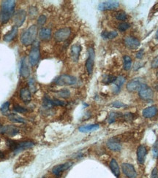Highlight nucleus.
<instances>
[{
  "mask_svg": "<svg viewBox=\"0 0 158 178\" xmlns=\"http://www.w3.org/2000/svg\"><path fill=\"white\" fill-rule=\"evenodd\" d=\"M15 2L13 0H5L2 2L1 18L2 23H6L9 21L14 13Z\"/></svg>",
  "mask_w": 158,
  "mask_h": 178,
  "instance_id": "f257e3e1",
  "label": "nucleus"
},
{
  "mask_svg": "<svg viewBox=\"0 0 158 178\" xmlns=\"http://www.w3.org/2000/svg\"><path fill=\"white\" fill-rule=\"evenodd\" d=\"M37 34V27L36 25H32L28 29H26L21 34V41L24 45L28 46L32 45L35 40Z\"/></svg>",
  "mask_w": 158,
  "mask_h": 178,
  "instance_id": "f03ea898",
  "label": "nucleus"
},
{
  "mask_svg": "<svg viewBox=\"0 0 158 178\" xmlns=\"http://www.w3.org/2000/svg\"><path fill=\"white\" fill-rule=\"evenodd\" d=\"M76 77L69 75H62L56 77L54 80V83L57 86H72L76 83Z\"/></svg>",
  "mask_w": 158,
  "mask_h": 178,
  "instance_id": "7ed1b4c3",
  "label": "nucleus"
},
{
  "mask_svg": "<svg viewBox=\"0 0 158 178\" xmlns=\"http://www.w3.org/2000/svg\"><path fill=\"white\" fill-rule=\"evenodd\" d=\"M40 57V45L39 42H36L33 45L29 54V61L32 66H35L38 63Z\"/></svg>",
  "mask_w": 158,
  "mask_h": 178,
  "instance_id": "20e7f679",
  "label": "nucleus"
},
{
  "mask_svg": "<svg viewBox=\"0 0 158 178\" xmlns=\"http://www.w3.org/2000/svg\"><path fill=\"white\" fill-rule=\"evenodd\" d=\"M145 84L140 78H134L127 83L126 86V89L129 92H135L138 91L141 89L142 86Z\"/></svg>",
  "mask_w": 158,
  "mask_h": 178,
  "instance_id": "39448f33",
  "label": "nucleus"
},
{
  "mask_svg": "<svg viewBox=\"0 0 158 178\" xmlns=\"http://www.w3.org/2000/svg\"><path fill=\"white\" fill-rule=\"evenodd\" d=\"M138 94H139L140 98L145 101L151 100L154 96V92L152 89L146 84H144L141 89L138 91Z\"/></svg>",
  "mask_w": 158,
  "mask_h": 178,
  "instance_id": "423d86ee",
  "label": "nucleus"
},
{
  "mask_svg": "<svg viewBox=\"0 0 158 178\" xmlns=\"http://www.w3.org/2000/svg\"><path fill=\"white\" fill-rule=\"evenodd\" d=\"M71 34V29L68 27L62 28L56 31L54 34V38L57 42H62L67 39Z\"/></svg>",
  "mask_w": 158,
  "mask_h": 178,
  "instance_id": "0eeeda50",
  "label": "nucleus"
},
{
  "mask_svg": "<svg viewBox=\"0 0 158 178\" xmlns=\"http://www.w3.org/2000/svg\"><path fill=\"white\" fill-rule=\"evenodd\" d=\"M121 171L124 175L128 178H136L137 172L133 165L128 163L121 164Z\"/></svg>",
  "mask_w": 158,
  "mask_h": 178,
  "instance_id": "6e6552de",
  "label": "nucleus"
},
{
  "mask_svg": "<svg viewBox=\"0 0 158 178\" xmlns=\"http://www.w3.org/2000/svg\"><path fill=\"white\" fill-rule=\"evenodd\" d=\"M88 58L86 61V69L88 74L91 75L93 72L94 64H95V51L92 48H89L88 49Z\"/></svg>",
  "mask_w": 158,
  "mask_h": 178,
  "instance_id": "1a4fd4ad",
  "label": "nucleus"
},
{
  "mask_svg": "<svg viewBox=\"0 0 158 178\" xmlns=\"http://www.w3.org/2000/svg\"><path fill=\"white\" fill-rule=\"evenodd\" d=\"M26 18H27V12L25 10H18L15 13L14 17H13V21H14L15 27H16L17 28L21 27L24 24V21H25Z\"/></svg>",
  "mask_w": 158,
  "mask_h": 178,
  "instance_id": "9d476101",
  "label": "nucleus"
},
{
  "mask_svg": "<svg viewBox=\"0 0 158 178\" xmlns=\"http://www.w3.org/2000/svg\"><path fill=\"white\" fill-rule=\"evenodd\" d=\"M70 166H71L70 163H65V164H59V165L55 166V167L52 169L51 172L55 177H61V175L63 174V172H65V171L70 168Z\"/></svg>",
  "mask_w": 158,
  "mask_h": 178,
  "instance_id": "9b49d317",
  "label": "nucleus"
},
{
  "mask_svg": "<svg viewBox=\"0 0 158 178\" xmlns=\"http://www.w3.org/2000/svg\"><path fill=\"white\" fill-rule=\"evenodd\" d=\"M119 7V2L117 1H106L100 3L98 6L100 10H115Z\"/></svg>",
  "mask_w": 158,
  "mask_h": 178,
  "instance_id": "f8f14e48",
  "label": "nucleus"
},
{
  "mask_svg": "<svg viewBox=\"0 0 158 178\" xmlns=\"http://www.w3.org/2000/svg\"><path fill=\"white\" fill-rule=\"evenodd\" d=\"M124 44L129 49L135 50L140 46V41L133 37H127L124 39Z\"/></svg>",
  "mask_w": 158,
  "mask_h": 178,
  "instance_id": "ddd939ff",
  "label": "nucleus"
},
{
  "mask_svg": "<svg viewBox=\"0 0 158 178\" xmlns=\"http://www.w3.org/2000/svg\"><path fill=\"white\" fill-rule=\"evenodd\" d=\"M147 155V150L145 146L139 145L137 149V160L140 164H143Z\"/></svg>",
  "mask_w": 158,
  "mask_h": 178,
  "instance_id": "4468645a",
  "label": "nucleus"
},
{
  "mask_svg": "<svg viewBox=\"0 0 158 178\" xmlns=\"http://www.w3.org/2000/svg\"><path fill=\"white\" fill-rule=\"evenodd\" d=\"M20 98L25 104H29L32 101V94L28 88H23L20 91Z\"/></svg>",
  "mask_w": 158,
  "mask_h": 178,
  "instance_id": "2eb2a0df",
  "label": "nucleus"
},
{
  "mask_svg": "<svg viewBox=\"0 0 158 178\" xmlns=\"http://www.w3.org/2000/svg\"><path fill=\"white\" fill-rule=\"evenodd\" d=\"M20 73L21 77L24 78H27L30 75V70H29L28 65L27 64V58L24 57L21 59V63Z\"/></svg>",
  "mask_w": 158,
  "mask_h": 178,
  "instance_id": "dca6fc26",
  "label": "nucleus"
},
{
  "mask_svg": "<svg viewBox=\"0 0 158 178\" xmlns=\"http://www.w3.org/2000/svg\"><path fill=\"white\" fill-rule=\"evenodd\" d=\"M34 145V142L29 141H24L21 142H17L16 148H15L14 150V153H18V152L22 151V150L29 149V148H32Z\"/></svg>",
  "mask_w": 158,
  "mask_h": 178,
  "instance_id": "f3484780",
  "label": "nucleus"
},
{
  "mask_svg": "<svg viewBox=\"0 0 158 178\" xmlns=\"http://www.w3.org/2000/svg\"><path fill=\"white\" fill-rule=\"evenodd\" d=\"M157 113L158 110L156 107L150 106L144 109L143 112H142V115L146 118H152V117L157 115Z\"/></svg>",
  "mask_w": 158,
  "mask_h": 178,
  "instance_id": "a211bd4d",
  "label": "nucleus"
},
{
  "mask_svg": "<svg viewBox=\"0 0 158 178\" xmlns=\"http://www.w3.org/2000/svg\"><path fill=\"white\" fill-rule=\"evenodd\" d=\"M106 145L110 150L119 152L121 150V145L115 139H110L107 141Z\"/></svg>",
  "mask_w": 158,
  "mask_h": 178,
  "instance_id": "6ab92c4d",
  "label": "nucleus"
},
{
  "mask_svg": "<svg viewBox=\"0 0 158 178\" xmlns=\"http://www.w3.org/2000/svg\"><path fill=\"white\" fill-rule=\"evenodd\" d=\"M81 51V46L79 44H75L71 47L70 55L71 58L73 60L74 62H77L79 61L80 53Z\"/></svg>",
  "mask_w": 158,
  "mask_h": 178,
  "instance_id": "aec40b11",
  "label": "nucleus"
},
{
  "mask_svg": "<svg viewBox=\"0 0 158 178\" xmlns=\"http://www.w3.org/2000/svg\"><path fill=\"white\" fill-rule=\"evenodd\" d=\"M109 167H110L112 173L114 174V176L116 177L119 178V176H120V168H119V166L117 161H116V160L114 159V158L111 160Z\"/></svg>",
  "mask_w": 158,
  "mask_h": 178,
  "instance_id": "412c9836",
  "label": "nucleus"
},
{
  "mask_svg": "<svg viewBox=\"0 0 158 178\" xmlns=\"http://www.w3.org/2000/svg\"><path fill=\"white\" fill-rule=\"evenodd\" d=\"M39 37L41 40H49L51 37V30L48 28H43L40 30Z\"/></svg>",
  "mask_w": 158,
  "mask_h": 178,
  "instance_id": "4be33fe9",
  "label": "nucleus"
},
{
  "mask_svg": "<svg viewBox=\"0 0 158 178\" xmlns=\"http://www.w3.org/2000/svg\"><path fill=\"white\" fill-rule=\"evenodd\" d=\"M17 34H18V28L14 26V27H13L11 30L4 36V40L6 42H11L16 37Z\"/></svg>",
  "mask_w": 158,
  "mask_h": 178,
  "instance_id": "5701e85b",
  "label": "nucleus"
},
{
  "mask_svg": "<svg viewBox=\"0 0 158 178\" xmlns=\"http://www.w3.org/2000/svg\"><path fill=\"white\" fill-rule=\"evenodd\" d=\"M125 82V77H123V76H119V77H116L115 82L114 83V91L115 93H119L120 91V89L122 86V85Z\"/></svg>",
  "mask_w": 158,
  "mask_h": 178,
  "instance_id": "b1692460",
  "label": "nucleus"
},
{
  "mask_svg": "<svg viewBox=\"0 0 158 178\" xmlns=\"http://www.w3.org/2000/svg\"><path fill=\"white\" fill-rule=\"evenodd\" d=\"M99 128H100V126L98 124H90V125L82 126L79 127V130L80 132L88 133L98 130Z\"/></svg>",
  "mask_w": 158,
  "mask_h": 178,
  "instance_id": "393cba45",
  "label": "nucleus"
},
{
  "mask_svg": "<svg viewBox=\"0 0 158 178\" xmlns=\"http://www.w3.org/2000/svg\"><path fill=\"white\" fill-rule=\"evenodd\" d=\"M8 119H9L10 121L15 123H25L26 120L22 117L20 115H17V114H14V113H11L8 115Z\"/></svg>",
  "mask_w": 158,
  "mask_h": 178,
  "instance_id": "a878e982",
  "label": "nucleus"
},
{
  "mask_svg": "<svg viewBox=\"0 0 158 178\" xmlns=\"http://www.w3.org/2000/svg\"><path fill=\"white\" fill-rule=\"evenodd\" d=\"M19 133V129L18 127L13 125H6V131L5 134L9 136H14Z\"/></svg>",
  "mask_w": 158,
  "mask_h": 178,
  "instance_id": "bb28decb",
  "label": "nucleus"
},
{
  "mask_svg": "<svg viewBox=\"0 0 158 178\" xmlns=\"http://www.w3.org/2000/svg\"><path fill=\"white\" fill-rule=\"evenodd\" d=\"M118 33L116 32H107V31H104L102 32L101 36L103 39H111L117 37Z\"/></svg>",
  "mask_w": 158,
  "mask_h": 178,
  "instance_id": "cd10ccee",
  "label": "nucleus"
},
{
  "mask_svg": "<svg viewBox=\"0 0 158 178\" xmlns=\"http://www.w3.org/2000/svg\"><path fill=\"white\" fill-rule=\"evenodd\" d=\"M124 60V70L126 71L130 70L132 67V58L129 56H124L123 58Z\"/></svg>",
  "mask_w": 158,
  "mask_h": 178,
  "instance_id": "c85d7f7f",
  "label": "nucleus"
},
{
  "mask_svg": "<svg viewBox=\"0 0 158 178\" xmlns=\"http://www.w3.org/2000/svg\"><path fill=\"white\" fill-rule=\"evenodd\" d=\"M121 115L119 113H114V112H113V113H111L109 114L108 115V121L109 123H114L116 120V119L118 118L119 117H120Z\"/></svg>",
  "mask_w": 158,
  "mask_h": 178,
  "instance_id": "c756f323",
  "label": "nucleus"
},
{
  "mask_svg": "<svg viewBox=\"0 0 158 178\" xmlns=\"http://www.w3.org/2000/svg\"><path fill=\"white\" fill-rule=\"evenodd\" d=\"M57 95L61 98H67L70 97V92L69 91V90L67 89H63V90H60V91L56 93Z\"/></svg>",
  "mask_w": 158,
  "mask_h": 178,
  "instance_id": "7c9ffc66",
  "label": "nucleus"
},
{
  "mask_svg": "<svg viewBox=\"0 0 158 178\" xmlns=\"http://www.w3.org/2000/svg\"><path fill=\"white\" fill-rule=\"evenodd\" d=\"M116 79V77H114V76H112V75H108L103 79L102 82H103L105 84L108 85L111 83H114L115 82Z\"/></svg>",
  "mask_w": 158,
  "mask_h": 178,
  "instance_id": "2f4dec72",
  "label": "nucleus"
},
{
  "mask_svg": "<svg viewBox=\"0 0 158 178\" xmlns=\"http://www.w3.org/2000/svg\"><path fill=\"white\" fill-rule=\"evenodd\" d=\"M13 110H14L15 112H16V113H26L27 112V109L24 108V107L21 106V105H14V107H13Z\"/></svg>",
  "mask_w": 158,
  "mask_h": 178,
  "instance_id": "473e14b6",
  "label": "nucleus"
},
{
  "mask_svg": "<svg viewBox=\"0 0 158 178\" xmlns=\"http://www.w3.org/2000/svg\"><path fill=\"white\" fill-rule=\"evenodd\" d=\"M116 18L119 20H125L127 19V15L124 11H119L116 13Z\"/></svg>",
  "mask_w": 158,
  "mask_h": 178,
  "instance_id": "72a5a7b5",
  "label": "nucleus"
},
{
  "mask_svg": "<svg viewBox=\"0 0 158 178\" xmlns=\"http://www.w3.org/2000/svg\"><path fill=\"white\" fill-rule=\"evenodd\" d=\"M130 27V25L128 23H126V22H123V23H120L118 27V29H119V31L121 32H124V31L127 30Z\"/></svg>",
  "mask_w": 158,
  "mask_h": 178,
  "instance_id": "f704fd0d",
  "label": "nucleus"
},
{
  "mask_svg": "<svg viewBox=\"0 0 158 178\" xmlns=\"http://www.w3.org/2000/svg\"><path fill=\"white\" fill-rule=\"evenodd\" d=\"M10 102L9 101H6V102H5L1 106V108H0V110H1V112L2 113H6L9 110V108H10Z\"/></svg>",
  "mask_w": 158,
  "mask_h": 178,
  "instance_id": "c9c22d12",
  "label": "nucleus"
},
{
  "mask_svg": "<svg viewBox=\"0 0 158 178\" xmlns=\"http://www.w3.org/2000/svg\"><path fill=\"white\" fill-rule=\"evenodd\" d=\"M111 106L115 108H124V107H126L127 105L121 102V101H114V102L111 105Z\"/></svg>",
  "mask_w": 158,
  "mask_h": 178,
  "instance_id": "e433bc0d",
  "label": "nucleus"
},
{
  "mask_svg": "<svg viewBox=\"0 0 158 178\" xmlns=\"http://www.w3.org/2000/svg\"><path fill=\"white\" fill-rule=\"evenodd\" d=\"M46 16L44 15H40V17L37 19V24L39 26H43L46 22Z\"/></svg>",
  "mask_w": 158,
  "mask_h": 178,
  "instance_id": "4c0bfd02",
  "label": "nucleus"
},
{
  "mask_svg": "<svg viewBox=\"0 0 158 178\" xmlns=\"http://www.w3.org/2000/svg\"><path fill=\"white\" fill-rule=\"evenodd\" d=\"M152 151H153L154 156L155 157V158L158 157V141H157L155 143H154Z\"/></svg>",
  "mask_w": 158,
  "mask_h": 178,
  "instance_id": "58836bf2",
  "label": "nucleus"
},
{
  "mask_svg": "<svg viewBox=\"0 0 158 178\" xmlns=\"http://www.w3.org/2000/svg\"><path fill=\"white\" fill-rule=\"evenodd\" d=\"M152 68H158V56H157L155 58L152 60V64H151Z\"/></svg>",
  "mask_w": 158,
  "mask_h": 178,
  "instance_id": "ea45409f",
  "label": "nucleus"
},
{
  "mask_svg": "<svg viewBox=\"0 0 158 178\" xmlns=\"http://www.w3.org/2000/svg\"><path fill=\"white\" fill-rule=\"evenodd\" d=\"M151 178H158V169L157 168H154L152 170Z\"/></svg>",
  "mask_w": 158,
  "mask_h": 178,
  "instance_id": "a19ab883",
  "label": "nucleus"
},
{
  "mask_svg": "<svg viewBox=\"0 0 158 178\" xmlns=\"http://www.w3.org/2000/svg\"><path fill=\"white\" fill-rule=\"evenodd\" d=\"M5 131H6V126L0 123V134H5Z\"/></svg>",
  "mask_w": 158,
  "mask_h": 178,
  "instance_id": "79ce46f5",
  "label": "nucleus"
},
{
  "mask_svg": "<svg viewBox=\"0 0 158 178\" xmlns=\"http://www.w3.org/2000/svg\"><path fill=\"white\" fill-rule=\"evenodd\" d=\"M143 50L141 49L140 51H139L138 52V53H137L136 58H138V59H140V58L143 57Z\"/></svg>",
  "mask_w": 158,
  "mask_h": 178,
  "instance_id": "37998d69",
  "label": "nucleus"
},
{
  "mask_svg": "<svg viewBox=\"0 0 158 178\" xmlns=\"http://www.w3.org/2000/svg\"><path fill=\"white\" fill-rule=\"evenodd\" d=\"M4 157H5L4 153H2V151H0V158H4Z\"/></svg>",
  "mask_w": 158,
  "mask_h": 178,
  "instance_id": "c03bdc74",
  "label": "nucleus"
},
{
  "mask_svg": "<svg viewBox=\"0 0 158 178\" xmlns=\"http://www.w3.org/2000/svg\"><path fill=\"white\" fill-rule=\"evenodd\" d=\"M156 38H157V39L158 40V29H157V32H156Z\"/></svg>",
  "mask_w": 158,
  "mask_h": 178,
  "instance_id": "a18cd8bd",
  "label": "nucleus"
},
{
  "mask_svg": "<svg viewBox=\"0 0 158 178\" xmlns=\"http://www.w3.org/2000/svg\"><path fill=\"white\" fill-rule=\"evenodd\" d=\"M157 77H158V72H157Z\"/></svg>",
  "mask_w": 158,
  "mask_h": 178,
  "instance_id": "49530a36",
  "label": "nucleus"
},
{
  "mask_svg": "<svg viewBox=\"0 0 158 178\" xmlns=\"http://www.w3.org/2000/svg\"><path fill=\"white\" fill-rule=\"evenodd\" d=\"M157 89H158V84H157Z\"/></svg>",
  "mask_w": 158,
  "mask_h": 178,
  "instance_id": "de8ad7c7",
  "label": "nucleus"
},
{
  "mask_svg": "<svg viewBox=\"0 0 158 178\" xmlns=\"http://www.w3.org/2000/svg\"><path fill=\"white\" fill-rule=\"evenodd\" d=\"M43 178H44V177H43Z\"/></svg>",
  "mask_w": 158,
  "mask_h": 178,
  "instance_id": "09e8293b",
  "label": "nucleus"
}]
</instances>
